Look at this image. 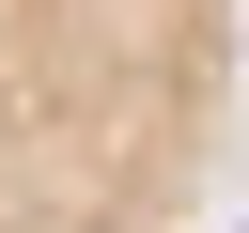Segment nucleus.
Listing matches in <instances>:
<instances>
[{"label":"nucleus","mask_w":249,"mask_h":233,"mask_svg":"<svg viewBox=\"0 0 249 233\" xmlns=\"http://www.w3.org/2000/svg\"><path fill=\"white\" fill-rule=\"evenodd\" d=\"M249 124V0H0V233H202Z\"/></svg>","instance_id":"obj_1"},{"label":"nucleus","mask_w":249,"mask_h":233,"mask_svg":"<svg viewBox=\"0 0 249 233\" xmlns=\"http://www.w3.org/2000/svg\"><path fill=\"white\" fill-rule=\"evenodd\" d=\"M233 233H249V217H233Z\"/></svg>","instance_id":"obj_2"}]
</instances>
